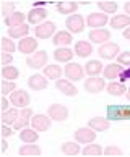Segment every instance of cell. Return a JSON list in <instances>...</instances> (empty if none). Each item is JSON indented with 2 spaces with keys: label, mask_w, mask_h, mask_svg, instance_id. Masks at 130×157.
<instances>
[{
  "label": "cell",
  "mask_w": 130,
  "mask_h": 157,
  "mask_svg": "<svg viewBox=\"0 0 130 157\" xmlns=\"http://www.w3.org/2000/svg\"><path fill=\"white\" fill-rule=\"evenodd\" d=\"M38 49V40L33 39V37H23L20 42H18V50L21 54H33L34 50Z\"/></svg>",
  "instance_id": "obj_15"
},
{
  "label": "cell",
  "mask_w": 130,
  "mask_h": 157,
  "mask_svg": "<svg viewBox=\"0 0 130 157\" xmlns=\"http://www.w3.org/2000/svg\"><path fill=\"white\" fill-rule=\"evenodd\" d=\"M11 60H13V55L8 54V52H2V55H0V63H2V67H7Z\"/></svg>",
  "instance_id": "obj_43"
},
{
  "label": "cell",
  "mask_w": 130,
  "mask_h": 157,
  "mask_svg": "<svg viewBox=\"0 0 130 157\" xmlns=\"http://www.w3.org/2000/svg\"><path fill=\"white\" fill-rule=\"evenodd\" d=\"M85 155H101L103 154V147L99 144H88V146L83 149Z\"/></svg>",
  "instance_id": "obj_37"
},
{
  "label": "cell",
  "mask_w": 130,
  "mask_h": 157,
  "mask_svg": "<svg viewBox=\"0 0 130 157\" xmlns=\"http://www.w3.org/2000/svg\"><path fill=\"white\" fill-rule=\"evenodd\" d=\"M44 5H46V2H34L33 7L34 8H44Z\"/></svg>",
  "instance_id": "obj_48"
},
{
  "label": "cell",
  "mask_w": 130,
  "mask_h": 157,
  "mask_svg": "<svg viewBox=\"0 0 130 157\" xmlns=\"http://www.w3.org/2000/svg\"><path fill=\"white\" fill-rule=\"evenodd\" d=\"M75 139L81 144H90L96 139V133H94L93 128H78L75 131Z\"/></svg>",
  "instance_id": "obj_4"
},
{
  "label": "cell",
  "mask_w": 130,
  "mask_h": 157,
  "mask_svg": "<svg viewBox=\"0 0 130 157\" xmlns=\"http://www.w3.org/2000/svg\"><path fill=\"white\" fill-rule=\"evenodd\" d=\"M28 33H29L28 25H21V26H16V28H8V36L15 37V39L25 37V36H28Z\"/></svg>",
  "instance_id": "obj_30"
},
{
  "label": "cell",
  "mask_w": 130,
  "mask_h": 157,
  "mask_svg": "<svg viewBox=\"0 0 130 157\" xmlns=\"http://www.w3.org/2000/svg\"><path fill=\"white\" fill-rule=\"evenodd\" d=\"M111 39V33L106 31V29H93L90 33V40L93 42H98V44H104L106 40Z\"/></svg>",
  "instance_id": "obj_20"
},
{
  "label": "cell",
  "mask_w": 130,
  "mask_h": 157,
  "mask_svg": "<svg viewBox=\"0 0 130 157\" xmlns=\"http://www.w3.org/2000/svg\"><path fill=\"white\" fill-rule=\"evenodd\" d=\"M117 60H119V65H128L130 67V52H124L117 57Z\"/></svg>",
  "instance_id": "obj_42"
},
{
  "label": "cell",
  "mask_w": 130,
  "mask_h": 157,
  "mask_svg": "<svg viewBox=\"0 0 130 157\" xmlns=\"http://www.w3.org/2000/svg\"><path fill=\"white\" fill-rule=\"evenodd\" d=\"M18 115H20V112L16 109H8V110H5V112H2L0 120H2L3 125H13L16 121V118H18Z\"/></svg>",
  "instance_id": "obj_22"
},
{
  "label": "cell",
  "mask_w": 130,
  "mask_h": 157,
  "mask_svg": "<svg viewBox=\"0 0 130 157\" xmlns=\"http://www.w3.org/2000/svg\"><path fill=\"white\" fill-rule=\"evenodd\" d=\"M76 8H78V3L72 2V0H67V2H59L57 3V11L62 15H70V13H75Z\"/></svg>",
  "instance_id": "obj_21"
},
{
  "label": "cell",
  "mask_w": 130,
  "mask_h": 157,
  "mask_svg": "<svg viewBox=\"0 0 130 157\" xmlns=\"http://www.w3.org/2000/svg\"><path fill=\"white\" fill-rule=\"evenodd\" d=\"M31 125L33 128L36 131H47L51 128V117H47V115H43V113H39V115H33V118H31Z\"/></svg>",
  "instance_id": "obj_7"
},
{
  "label": "cell",
  "mask_w": 130,
  "mask_h": 157,
  "mask_svg": "<svg viewBox=\"0 0 130 157\" xmlns=\"http://www.w3.org/2000/svg\"><path fill=\"white\" fill-rule=\"evenodd\" d=\"M88 26L90 28H96V29H101V26H104L108 23V15L106 13H91L88 15Z\"/></svg>",
  "instance_id": "obj_14"
},
{
  "label": "cell",
  "mask_w": 130,
  "mask_h": 157,
  "mask_svg": "<svg viewBox=\"0 0 130 157\" xmlns=\"http://www.w3.org/2000/svg\"><path fill=\"white\" fill-rule=\"evenodd\" d=\"M60 149H62V152L67 154V155H76V154L80 152V146H78L76 143H72V141L63 143Z\"/></svg>",
  "instance_id": "obj_34"
},
{
  "label": "cell",
  "mask_w": 130,
  "mask_h": 157,
  "mask_svg": "<svg viewBox=\"0 0 130 157\" xmlns=\"http://www.w3.org/2000/svg\"><path fill=\"white\" fill-rule=\"evenodd\" d=\"M13 13H15V3L13 2H2V15H5V18H8Z\"/></svg>",
  "instance_id": "obj_40"
},
{
  "label": "cell",
  "mask_w": 130,
  "mask_h": 157,
  "mask_svg": "<svg viewBox=\"0 0 130 157\" xmlns=\"http://www.w3.org/2000/svg\"><path fill=\"white\" fill-rule=\"evenodd\" d=\"M72 33H67V31H59L55 36H54V39H52V42H54L55 45H67L72 42Z\"/></svg>",
  "instance_id": "obj_23"
},
{
  "label": "cell",
  "mask_w": 130,
  "mask_h": 157,
  "mask_svg": "<svg viewBox=\"0 0 130 157\" xmlns=\"http://www.w3.org/2000/svg\"><path fill=\"white\" fill-rule=\"evenodd\" d=\"M20 155H41V147L34 143H26L20 147Z\"/></svg>",
  "instance_id": "obj_24"
},
{
  "label": "cell",
  "mask_w": 130,
  "mask_h": 157,
  "mask_svg": "<svg viewBox=\"0 0 130 157\" xmlns=\"http://www.w3.org/2000/svg\"><path fill=\"white\" fill-rule=\"evenodd\" d=\"M98 7L106 13H116L117 11V3L112 0H101V2H98Z\"/></svg>",
  "instance_id": "obj_36"
},
{
  "label": "cell",
  "mask_w": 130,
  "mask_h": 157,
  "mask_svg": "<svg viewBox=\"0 0 130 157\" xmlns=\"http://www.w3.org/2000/svg\"><path fill=\"white\" fill-rule=\"evenodd\" d=\"M7 107H8V101H7L5 97H0V110H2V112H5V110H8Z\"/></svg>",
  "instance_id": "obj_46"
},
{
  "label": "cell",
  "mask_w": 130,
  "mask_h": 157,
  "mask_svg": "<svg viewBox=\"0 0 130 157\" xmlns=\"http://www.w3.org/2000/svg\"><path fill=\"white\" fill-rule=\"evenodd\" d=\"M38 138H39L38 131H36V130H29L28 126L23 128L21 133H20V139H21L23 143H36Z\"/></svg>",
  "instance_id": "obj_26"
},
{
  "label": "cell",
  "mask_w": 130,
  "mask_h": 157,
  "mask_svg": "<svg viewBox=\"0 0 130 157\" xmlns=\"http://www.w3.org/2000/svg\"><path fill=\"white\" fill-rule=\"evenodd\" d=\"M25 18H26L25 13H21V11H15L13 15H10L8 18H5V25H7L8 28L21 26V25H25Z\"/></svg>",
  "instance_id": "obj_19"
},
{
  "label": "cell",
  "mask_w": 130,
  "mask_h": 157,
  "mask_svg": "<svg viewBox=\"0 0 130 157\" xmlns=\"http://www.w3.org/2000/svg\"><path fill=\"white\" fill-rule=\"evenodd\" d=\"M124 37H125V39H130V28H127V29L124 31Z\"/></svg>",
  "instance_id": "obj_49"
},
{
  "label": "cell",
  "mask_w": 130,
  "mask_h": 157,
  "mask_svg": "<svg viewBox=\"0 0 130 157\" xmlns=\"http://www.w3.org/2000/svg\"><path fill=\"white\" fill-rule=\"evenodd\" d=\"M60 75H62L60 67H57V65H47V67H44V76L46 78H49V79H60Z\"/></svg>",
  "instance_id": "obj_32"
},
{
  "label": "cell",
  "mask_w": 130,
  "mask_h": 157,
  "mask_svg": "<svg viewBox=\"0 0 130 157\" xmlns=\"http://www.w3.org/2000/svg\"><path fill=\"white\" fill-rule=\"evenodd\" d=\"M73 57V52L70 50L68 47H60L54 52V59L57 62H70Z\"/></svg>",
  "instance_id": "obj_28"
},
{
  "label": "cell",
  "mask_w": 130,
  "mask_h": 157,
  "mask_svg": "<svg viewBox=\"0 0 130 157\" xmlns=\"http://www.w3.org/2000/svg\"><path fill=\"white\" fill-rule=\"evenodd\" d=\"M0 47H2V52H8V54L15 52V44H13V40H10L8 37H2Z\"/></svg>",
  "instance_id": "obj_38"
},
{
  "label": "cell",
  "mask_w": 130,
  "mask_h": 157,
  "mask_svg": "<svg viewBox=\"0 0 130 157\" xmlns=\"http://www.w3.org/2000/svg\"><path fill=\"white\" fill-rule=\"evenodd\" d=\"M33 118V110L29 109V107H25L20 112V115H18V118H16V121H15V130H23V128H26L28 126V121Z\"/></svg>",
  "instance_id": "obj_13"
},
{
  "label": "cell",
  "mask_w": 130,
  "mask_h": 157,
  "mask_svg": "<svg viewBox=\"0 0 130 157\" xmlns=\"http://www.w3.org/2000/svg\"><path fill=\"white\" fill-rule=\"evenodd\" d=\"M75 52L78 57H88L93 52V45L90 42H86V40H80L75 45Z\"/></svg>",
  "instance_id": "obj_25"
},
{
  "label": "cell",
  "mask_w": 130,
  "mask_h": 157,
  "mask_svg": "<svg viewBox=\"0 0 130 157\" xmlns=\"http://www.w3.org/2000/svg\"><path fill=\"white\" fill-rule=\"evenodd\" d=\"M111 26L116 28V29L130 26V16L128 15H116L114 18L111 20Z\"/></svg>",
  "instance_id": "obj_27"
},
{
  "label": "cell",
  "mask_w": 130,
  "mask_h": 157,
  "mask_svg": "<svg viewBox=\"0 0 130 157\" xmlns=\"http://www.w3.org/2000/svg\"><path fill=\"white\" fill-rule=\"evenodd\" d=\"M67 28L70 33H83L85 20L81 15H70L67 18Z\"/></svg>",
  "instance_id": "obj_9"
},
{
  "label": "cell",
  "mask_w": 130,
  "mask_h": 157,
  "mask_svg": "<svg viewBox=\"0 0 130 157\" xmlns=\"http://www.w3.org/2000/svg\"><path fill=\"white\" fill-rule=\"evenodd\" d=\"M2 76L5 79H16V78L20 76V71H18V68H16V67L7 65V67L2 68Z\"/></svg>",
  "instance_id": "obj_35"
},
{
  "label": "cell",
  "mask_w": 130,
  "mask_h": 157,
  "mask_svg": "<svg viewBox=\"0 0 130 157\" xmlns=\"http://www.w3.org/2000/svg\"><path fill=\"white\" fill-rule=\"evenodd\" d=\"M104 154L106 155H122L124 152H122V149L117 147V146H109V147H106Z\"/></svg>",
  "instance_id": "obj_41"
},
{
  "label": "cell",
  "mask_w": 130,
  "mask_h": 157,
  "mask_svg": "<svg viewBox=\"0 0 130 157\" xmlns=\"http://www.w3.org/2000/svg\"><path fill=\"white\" fill-rule=\"evenodd\" d=\"M120 71H122V70L119 67V63H111V65H108V67L103 70L104 76L108 78V79H116L117 76H119Z\"/></svg>",
  "instance_id": "obj_31"
},
{
  "label": "cell",
  "mask_w": 130,
  "mask_h": 157,
  "mask_svg": "<svg viewBox=\"0 0 130 157\" xmlns=\"http://www.w3.org/2000/svg\"><path fill=\"white\" fill-rule=\"evenodd\" d=\"M83 75H85V70L81 68V65H78V63H68L67 68H65V76L68 79H72V81L81 79Z\"/></svg>",
  "instance_id": "obj_11"
},
{
  "label": "cell",
  "mask_w": 130,
  "mask_h": 157,
  "mask_svg": "<svg viewBox=\"0 0 130 157\" xmlns=\"http://www.w3.org/2000/svg\"><path fill=\"white\" fill-rule=\"evenodd\" d=\"M125 96H127V99H128V101H130V88L127 89V94H125Z\"/></svg>",
  "instance_id": "obj_51"
},
{
  "label": "cell",
  "mask_w": 130,
  "mask_h": 157,
  "mask_svg": "<svg viewBox=\"0 0 130 157\" xmlns=\"http://www.w3.org/2000/svg\"><path fill=\"white\" fill-rule=\"evenodd\" d=\"M11 135H13V131H11L8 126H5V125L0 126V136H2V138H8V136H11Z\"/></svg>",
  "instance_id": "obj_45"
},
{
  "label": "cell",
  "mask_w": 130,
  "mask_h": 157,
  "mask_svg": "<svg viewBox=\"0 0 130 157\" xmlns=\"http://www.w3.org/2000/svg\"><path fill=\"white\" fill-rule=\"evenodd\" d=\"M47 115L55 121H63L68 117V110L65 105H62V104H52V105H49V109H47Z\"/></svg>",
  "instance_id": "obj_3"
},
{
  "label": "cell",
  "mask_w": 130,
  "mask_h": 157,
  "mask_svg": "<svg viewBox=\"0 0 130 157\" xmlns=\"http://www.w3.org/2000/svg\"><path fill=\"white\" fill-rule=\"evenodd\" d=\"M55 86H57V89L60 91L62 94L68 96V97H73V96L78 94V89H76L75 86L70 83V81H67V79H57Z\"/></svg>",
  "instance_id": "obj_16"
},
{
  "label": "cell",
  "mask_w": 130,
  "mask_h": 157,
  "mask_svg": "<svg viewBox=\"0 0 130 157\" xmlns=\"http://www.w3.org/2000/svg\"><path fill=\"white\" fill-rule=\"evenodd\" d=\"M47 10L46 8H33L31 11L28 13V21L31 23V25H43L44 20L47 18Z\"/></svg>",
  "instance_id": "obj_12"
},
{
  "label": "cell",
  "mask_w": 130,
  "mask_h": 157,
  "mask_svg": "<svg viewBox=\"0 0 130 157\" xmlns=\"http://www.w3.org/2000/svg\"><path fill=\"white\" fill-rule=\"evenodd\" d=\"M28 86L34 91H41V89H46L47 88V79L44 76H41L39 73L33 75V76H29L28 79Z\"/></svg>",
  "instance_id": "obj_17"
},
{
  "label": "cell",
  "mask_w": 130,
  "mask_h": 157,
  "mask_svg": "<svg viewBox=\"0 0 130 157\" xmlns=\"http://www.w3.org/2000/svg\"><path fill=\"white\" fill-rule=\"evenodd\" d=\"M98 54L101 55L103 59L112 60L114 57L119 55V45L114 44V42H106V44H103L101 47L98 49Z\"/></svg>",
  "instance_id": "obj_10"
},
{
  "label": "cell",
  "mask_w": 130,
  "mask_h": 157,
  "mask_svg": "<svg viewBox=\"0 0 130 157\" xmlns=\"http://www.w3.org/2000/svg\"><path fill=\"white\" fill-rule=\"evenodd\" d=\"M90 128H93L94 131H106L111 125V120L109 118H103V117H94L90 120Z\"/></svg>",
  "instance_id": "obj_18"
},
{
  "label": "cell",
  "mask_w": 130,
  "mask_h": 157,
  "mask_svg": "<svg viewBox=\"0 0 130 157\" xmlns=\"http://www.w3.org/2000/svg\"><path fill=\"white\" fill-rule=\"evenodd\" d=\"M104 88H106L104 79L98 78V76H90L85 81V89L88 92H91V94H98V92H101Z\"/></svg>",
  "instance_id": "obj_8"
},
{
  "label": "cell",
  "mask_w": 130,
  "mask_h": 157,
  "mask_svg": "<svg viewBox=\"0 0 130 157\" xmlns=\"http://www.w3.org/2000/svg\"><path fill=\"white\" fill-rule=\"evenodd\" d=\"M10 102L13 104V105L16 107H21V109H25L29 105V102H31V97H29V94L26 91H23V89H16L13 91L10 94Z\"/></svg>",
  "instance_id": "obj_2"
},
{
  "label": "cell",
  "mask_w": 130,
  "mask_h": 157,
  "mask_svg": "<svg viewBox=\"0 0 130 157\" xmlns=\"http://www.w3.org/2000/svg\"><path fill=\"white\" fill-rule=\"evenodd\" d=\"M109 120H130V105H119V104H112L106 109Z\"/></svg>",
  "instance_id": "obj_1"
},
{
  "label": "cell",
  "mask_w": 130,
  "mask_h": 157,
  "mask_svg": "<svg viewBox=\"0 0 130 157\" xmlns=\"http://www.w3.org/2000/svg\"><path fill=\"white\" fill-rule=\"evenodd\" d=\"M13 91H15V83H11V81H2L0 83V92H2V96L11 94Z\"/></svg>",
  "instance_id": "obj_39"
},
{
  "label": "cell",
  "mask_w": 130,
  "mask_h": 157,
  "mask_svg": "<svg viewBox=\"0 0 130 157\" xmlns=\"http://www.w3.org/2000/svg\"><path fill=\"white\" fill-rule=\"evenodd\" d=\"M55 23H52V21H44L43 25H39L36 29H34V34H36V37L39 39H49L52 34H54L55 31Z\"/></svg>",
  "instance_id": "obj_6"
},
{
  "label": "cell",
  "mask_w": 130,
  "mask_h": 157,
  "mask_svg": "<svg viewBox=\"0 0 130 157\" xmlns=\"http://www.w3.org/2000/svg\"><path fill=\"white\" fill-rule=\"evenodd\" d=\"M108 92L111 96H122L124 92H127V88L124 86V83H109Z\"/></svg>",
  "instance_id": "obj_33"
},
{
  "label": "cell",
  "mask_w": 130,
  "mask_h": 157,
  "mask_svg": "<svg viewBox=\"0 0 130 157\" xmlns=\"http://www.w3.org/2000/svg\"><path fill=\"white\" fill-rule=\"evenodd\" d=\"M119 79H120V83H125L127 79H130V67L127 70H122L119 73Z\"/></svg>",
  "instance_id": "obj_44"
},
{
  "label": "cell",
  "mask_w": 130,
  "mask_h": 157,
  "mask_svg": "<svg viewBox=\"0 0 130 157\" xmlns=\"http://www.w3.org/2000/svg\"><path fill=\"white\" fill-rule=\"evenodd\" d=\"M8 149V143L5 139H0V152H5Z\"/></svg>",
  "instance_id": "obj_47"
},
{
  "label": "cell",
  "mask_w": 130,
  "mask_h": 157,
  "mask_svg": "<svg viewBox=\"0 0 130 157\" xmlns=\"http://www.w3.org/2000/svg\"><path fill=\"white\" fill-rule=\"evenodd\" d=\"M103 70L104 68H103V65H101V62H99V60H91V62H88L86 67H85V71L90 75V76H98Z\"/></svg>",
  "instance_id": "obj_29"
},
{
  "label": "cell",
  "mask_w": 130,
  "mask_h": 157,
  "mask_svg": "<svg viewBox=\"0 0 130 157\" xmlns=\"http://www.w3.org/2000/svg\"><path fill=\"white\" fill-rule=\"evenodd\" d=\"M28 67L29 68H34V70H38L41 67H44L46 63H47V52L46 50H39L36 52V54H33L31 57H28Z\"/></svg>",
  "instance_id": "obj_5"
},
{
  "label": "cell",
  "mask_w": 130,
  "mask_h": 157,
  "mask_svg": "<svg viewBox=\"0 0 130 157\" xmlns=\"http://www.w3.org/2000/svg\"><path fill=\"white\" fill-rule=\"evenodd\" d=\"M124 8H125V11H127V15H130V2H127L125 5H124Z\"/></svg>",
  "instance_id": "obj_50"
}]
</instances>
